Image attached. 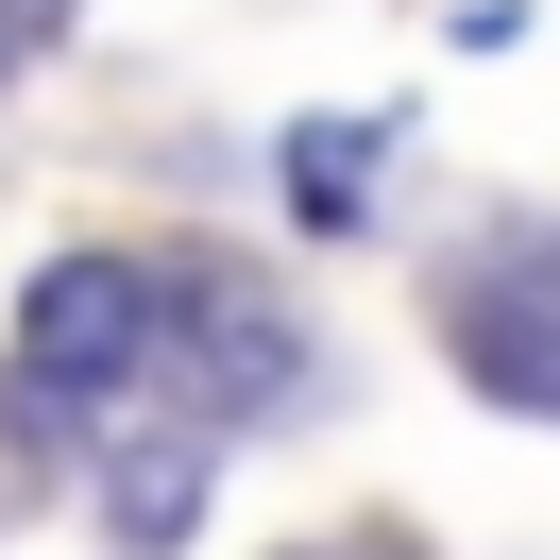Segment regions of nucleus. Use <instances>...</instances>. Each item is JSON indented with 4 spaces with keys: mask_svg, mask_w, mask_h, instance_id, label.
Masks as SVG:
<instances>
[{
    "mask_svg": "<svg viewBox=\"0 0 560 560\" xmlns=\"http://www.w3.org/2000/svg\"><path fill=\"white\" fill-rule=\"evenodd\" d=\"M153 340H171V289L137 255H51L18 289V424H103L153 374Z\"/></svg>",
    "mask_w": 560,
    "mask_h": 560,
    "instance_id": "obj_1",
    "label": "nucleus"
},
{
    "mask_svg": "<svg viewBox=\"0 0 560 560\" xmlns=\"http://www.w3.org/2000/svg\"><path fill=\"white\" fill-rule=\"evenodd\" d=\"M458 374H476L492 408L560 424V255H492V272L458 289Z\"/></svg>",
    "mask_w": 560,
    "mask_h": 560,
    "instance_id": "obj_2",
    "label": "nucleus"
},
{
    "mask_svg": "<svg viewBox=\"0 0 560 560\" xmlns=\"http://www.w3.org/2000/svg\"><path fill=\"white\" fill-rule=\"evenodd\" d=\"M171 340L205 357L221 408H272L289 374H306V340H289V306H238V289H171Z\"/></svg>",
    "mask_w": 560,
    "mask_h": 560,
    "instance_id": "obj_3",
    "label": "nucleus"
},
{
    "mask_svg": "<svg viewBox=\"0 0 560 560\" xmlns=\"http://www.w3.org/2000/svg\"><path fill=\"white\" fill-rule=\"evenodd\" d=\"M374 187H390V119H289V205H306L323 238H340Z\"/></svg>",
    "mask_w": 560,
    "mask_h": 560,
    "instance_id": "obj_4",
    "label": "nucleus"
},
{
    "mask_svg": "<svg viewBox=\"0 0 560 560\" xmlns=\"http://www.w3.org/2000/svg\"><path fill=\"white\" fill-rule=\"evenodd\" d=\"M187 510H205V442H137L119 458V544H171Z\"/></svg>",
    "mask_w": 560,
    "mask_h": 560,
    "instance_id": "obj_5",
    "label": "nucleus"
},
{
    "mask_svg": "<svg viewBox=\"0 0 560 560\" xmlns=\"http://www.w3.org/2000/svg\"><path fill=\"white\" fill-rule=\"evenodd\" d=\"M69 35V0H0V69H18V51H51Z\"/></svg>",
    "mask_w": 560,
    "mask_h": 560,
    "instance_id": "obj_6",
    "label": "nucleus"
}]
</instances>
